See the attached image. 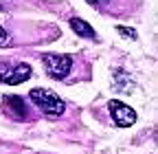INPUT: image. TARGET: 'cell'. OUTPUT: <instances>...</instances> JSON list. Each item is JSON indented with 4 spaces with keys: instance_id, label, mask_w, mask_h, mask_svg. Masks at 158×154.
<instances>
[{
    "instance_id": "6da1fadb",
    "label": "cell",
    "mask_w": 158,
    "mask_h": 154,
    "mask_svg": "<svg viewBox=\"0 0 158 154\" xmlns=\"http://www.w3.org/2000/svg\"><path fill=\"white\" fill-rule=\"evenodd\" d=\"M29 99L42 110L44 114H48V117H59V114L64 112V101L57 97V95L48 88H33L29 92Z\"/></svg>"
},
{
    "instance_id": "7a4b0ae2",
    "label": "cell",
    "mask_w": 158,
    "mask_h": 154,
    "mask_svg": "<svg viewBox=\"0 0 158 154\" xmlns=\"http://www.w3.org/2000/svg\"><path fill=\"white\" fill-rule=\"evenodd\" d=\"M44 66H46V73L53 77V79H64V77L70 73L73 68V57L70 55H44Z\"/></svg>"
},
{
    "instance_id": "3957f363",
    "label": "cell",
    "mask_w": 158,
    "mask_h": 154,
    "mask_svg": "<svg viewBox=\"0 0 158 154\" xmlns=\"http://www.w3.org/2000/svg\"><path fill=\"white\" fill-rule=\"evenodd\" d=\"M108 108H110V114H112V119H114V123H116L118 128H130V126H134L136 112H134L127 104L118 101V99H112V101L108 104Z\"/></svg>"
},
{
    "instance_id": "277c9868",
    "label": "cell",
    "mask_w": 158,
    "mask_h": 154,
    "mask_svg": "<svg viewBox=\"0 0 158 154\" xmlns=\"http://www.w3.org/2000/svg\"><path fill=\"white\" fill-rule=\"evenodd\" d=\"M5 112L9 114L11 119L15 121H27L31 119V114H29V106L22 97H15V95H9V97H5Z\"/></svg>"
},
{
    "instance_id": "5b68a950",
    "label": "cell",
    "mask_w": 158,
    "mask_h": 154,
    "mask_svg": "<svg viewBox=\"0 0 158 154\" xmlns=\"http://www.w3.org/2000/svg\"><path fill=\"white\" fill-rule=\"evenodd\" d=\"M29 77H31V66H29V64H18V66L11 68V73H9V77H7V82H5V84L18 86V84L27 82Z\"/></svg>"
},
{
    "instance_id": "8992f818",
    "label": "cell",
    "mask_w": 158,
    "mask_h": 154,
    "mask_svg": "<svg viewBox=\"0 0 158 154\" xmlns=\"http://www.w3.org/2000/svg\"><path fill=\"white\" fill-rule=\"evenodd\" d=\"M70 27H73V31H75L79 37H86V40H97L94 29H92L86 20H81V18H70Z\"/></svg>"
},
{
    "instance_id": "52a82bcc",
    "label": "cell",
    "mask_w": 158,
    "mask_h": 154,
    "mask_svg": "<svg viewBox=\"0 0 158 154\" xmlns=\"http://www.w3.org/2000/svg\"><path fill=\"white\" fill-rule=\"evenodd\" d=\"M88 5L97 7V9H101L106 13H112V0H86Z\"/></svg>"
},
{
    "instance_id": "ba28073f",
    "label": "cell",
    "mask_w": 158,
    "mask_h": 154,
    "mask_svg": "<svg viewBox=\"0 0 158 154\" xmlns=\"http://www.w3.org/2000/svg\"><path fill=\"white\" fill-rule=\"evenodd\" d=\"M116 31L121 33V35H127V37H132V40L136 37V31H134V29H127V27H116Z\"/></svg>"
},
{
    "instance_id": "9c48e42d",
    "label": "cell",
    "mask_w": 158,
    "mask_h": 154,
    "mask_svg": "<svg viewBox=\"0 0 158 154\" xmlns=\"http://www.w3.org/2000/svg\"><path fill=\"white\" fill-rule=\"evenodd\" d=\"M7 37H9V35H7V31H5L2 27H0V46H2V44H7Z\"/></svg>"
},
{
    "instance_id": "30bf717a",
    "label": "cell",
    "mask_w": 158,
    "mask_h": 154,
    "mask_svg": "<svg viewBox=\"0 0 158 154\" xmlns=\"http://www.w3.org/2000/svg\"><path fill=\"white\" fill-rule=\"evenodd\" d=\"M0 9H2V5H0Z\"/></svg>"
}]
</instances>
